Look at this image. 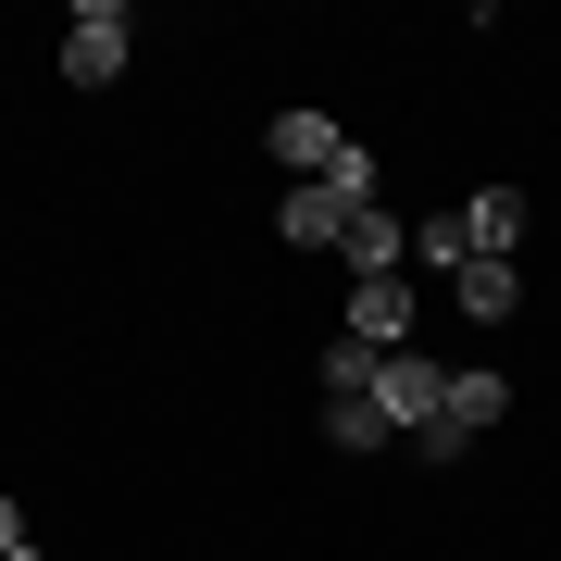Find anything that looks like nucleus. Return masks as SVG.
<instances>
[{
	"label": "nucleus",
	"instance_id": "1",
	"mask_svg": "<svg viewBox=\"0 0 561 561\" xmlns=\"http://www.w3.org/2000/svg\"><path fill=\"white\" fill-rule=\"evenodd\" d=\"M125 50H138V13H125V0H76V13H62V76L76 88H113Z\"/></svg>",
	"mask_w": 561,
	"mask_h": 561
},
{
	"label": "nucleus",
	"instance_id": "2",
	"mask_svg": "<svg viewBox=\"0 0 561 561\" xmlns=\"http://www.w3.org/2000/svg\"><path fill=\"white\" fill-rule=\"evenodd\" d=\"M437 400H449V362H437V350H375V412L400 424V437H424Z\"/></svg>",
	"mask_w": 561,
	"mask_h": 561
},
{
	"label": "nucleus",
	"instance_id": "3",
	"mask_svg": "<svg viewBox=\"0 0 561 561\" xmlns=\"http://www.w3.org/2000/svg\"><path fill=\"white\" fill-rule=\"evenodd\" d=\"M350 337L362 350H412V275H362L350 287Z\"/></svg>",
	"mask_w": 561,
	"mask_h": 561
},
{
	"label": "nucleus",
	"instance_id": "4",
	"mask_svg": "<svg viewBox=\"0 0 561 561\" xmlns=\"http://www.w3.org/2000/svg\"><path fill=\"white\" fill-rule=\"evenodd\" d=\"M275 238H287V250H337V238H350V201H337L324 175L287 187V201H275Z\"/></svg>",
	"mask_w": 561,
	"mask_h": 561
},
{
	"label": "nucleus",
	"instance_id": "5",
	"mask_svg": "<svg viewBox=\"0 0 561 561\" xmlns=\"http://www.w3.org/2000/svg\"><path fill=\"white\" fill-rule=\"evenodd\" d=\"M512 238H524V187H474V201H461V250L512 262Z\"/></svg>",
	"mask_w": 561,
	"mask_h": 561
},
{
	"label": "nucleus",
	"instance_id": "6",
	"mask_svg": "<svg viewBox=\"0 0 561 561\" xmlns=\"http://www.w3.org/2000/svg\"><path fill=\"white\" fill-rule=\"evenodd\" d=\"M337 262H350V287H362V275H400V262H412V225H387V213H350Z\"/></svg>",
	"mask_w": 561,
	"mask_h": 561
},
{
	"label": "nucleus",
	"instance_id": "7",
	"mask_svg": "<svg viewBox=\"0 0 561 561\" xmlns=\"http://www.w3.org/2000/svg\"><path fill=\"white\" fill-rule=\"evenodd\" d=\"M262 150H275V162H287V175H300V187H312V175H324V162H337L350 138H337V125H324V113H275V138H262Z\"/></svg>",
	"mask_w": 561,
	"mask_h": 561
},
{
	"label": "nucleus",
	"instance_id": "8",
	"mask_svg": "<svg viewBox=\"0 0 561 561\" xmlns=\"http://www.w3.org/2000/svg\"><path fill=\"white\" fill-rule=\"evenodd\" d=\"M449 300L474 312V324H512V300H524V275H512V262H461V275H449Z\"/></svg>",
	"mask_w": 561,
	"mask_h": 561
},
{
	"label": "nucleus",
	"instance_id": "9",
	"mask_svg": "<svg viewBox=\"0 0 561 561\" xmlns=\"http://www.w3.org/2000/svg\"><path fill=\"white\" fill-rule=\"evenodd\" d=\"M324 437H337V449H387V437H400V424H387L375 400H324Z\"/></svg>",
	"mask_w": 561,
	"mask_h": 561
},
{
	"label": "nucleus",
	"instance_id": "10",
	"mask_svg": "<svg viewBox=\"0 0 561 561\" xmlns=\"http://www.w3.org/2000/svg\"><path fill=\"white\" fill-rule=\"evenodd\" d=\"M324 400H375V350H362V337L324 350Z\"/></svg>",
	"mask_w": 561,
	"mask_h": 561
},
{
	"label": "nucleus",
	"instance_id": "11",
	"mask_svg": "<svg viewBox=\"0 0 561 561\" xmlns=\"http://www.w3.org/2000/svg\"><path fill=\"white\" fill-rule=\"evenodd\" d=\"M412 262H424V275H461V262H474V250H461V213H437V225H412Z\"/></svg>",
	"mask_w": 561,
	"mask_h": 561
},
{
	"label": "nucleus",
	"instance_id": "12",
	"mask_svg": "<svg viewBox=\"0 0 561 561\" xmlns=\"http://www.w3.org/2000/svg\"><path fill=\"white\" fill-rule=\"evenodd\" d=\"M324 187H337V201H350V213H375V150H362V138H350L337 162H324Z\"/></svg>",
	"mask_w": 561,
	"mask_h": 561
},
{
	"label": "nucleus",
	"instance_id": "13",
	"mask_svg": "<svg viewBox=\"0 0 561 561\" xmlns=\"http://www.w3.org/2000/svg\"><path fill=\"white\" fill-rule=\"evenodd\" d=\"M13 549H38V537H25V512H13V500H0V561H13Z\"/></svg>",
	"mask_w": 561,
	"mask_h": 561
}]
</instances>
